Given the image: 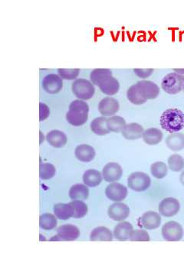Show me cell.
<instances>
[{
  "label": "cell",
  "instance_id": "1",
  "mask_svg": "<svg viewBox=\"0 0 184 275\" xmlns=\"http://www.w3.org/2000/svg\"><path fill=\"white\" fill-rule=\"evenodd\" d=\"M161 126L170 133H176L184 128V112L178 109H168L161 117Z\"/></svg>",
  "mask_w": 184,
  "mask_h": 275
},
{
  "label": "cell",
  "instance_id": "2",
  "mask_svg": "<svg viewBox=\"0 0 184 275\" xmlns=\"http://www.w3.org/2000/svg\"><path fill=\"white\" fill-rule=\"evenodd\" d=\"M89 106L87 103L77 100L71 102L66 114L68 123L74 127H81L89 119Z\"/></svg>",
  "mask_w": 184,
  "mask_h": 275
},
{
  "label": "cell",
  "instance_id": "3",
  "mask_svg": "<svg viewBox=\"0 0 184 275\" xmlns=\"http://www.w3.org/2000/svg\"><path fill=\"white\" fill-rule=\"evenodd\" d=\"M162 89L169 94L175 95L183 90L184 86V75L177 73H170L163 77L162 81Z\"/></svg>",
  "mask_w": 184,
  "mask_h": 275
},
{
  "label": "cell",
  "instance_id": "4",
  "mask_svg": "<svg viewBox=\"0 0 184 275\" xmlns=\"http://www.w3.org/2000/svg\"><path fill=\"white\" fill-rule=\"evenodd\" d=\"M73 93L79 100H87L94 96L95 89L92 81L85 79H78L74 81L71 86Z\"/></svg>",
  "mask_w": 184,
  "mask_h": 275
},
{
  "label": "cell",
  "instance_id": "5",
  "mask_svg": "<svg viewBox=\"0 0 184 275\" xmlns=\"http://www.w3.org/2000/svg\"><path fill=\"white\" fill-rule=\"evenodd\" d=\"M151 177L143 172H135L128 177V187L136 192L147 190L151 186Z\"/></svg>",
  "mask_w": 184,
  "mask_h": 275
},
{
  "label": "cell",
  "instance_id": "6",
  "mask_svg": "<svg viewBox=\"0 0 184 275\" xmlns=\"http://www.w3.org/2000/svg\"><path fill=\"white\" fill-rule=\"evenodd\" d=\"M162 235L165 240L168 242H177L184 236L182 226L175 221H170L165 223L162 228Z\"/></svg>",
  "mask_w": 184,
  "mask_h": 275
},
{
  "label": "cell",
  "instance_id": "7",
  "mask_svg": "<svg viewBox=\"0 0 184 275\" xmlns=\"http://www.w3.org/2000/svg\"><path fill=\"white\" fill-rule=\"evenodd\" d=\"M80 233L77 226L74 225H63L57 230V235L51 238V241H73L79 237Z\"/></svg>",
  "mask_w": 184,
  "mask_h": 275
},
{
  "label": "cell",
  "instance_id": "8",
  "mask_svg": "<svg viewBox=\"0 0 184 275\" xmlns=\"http://www.w3.org/2000/svg\"><path fill=\"white\" fill-rule=\"evenodd\" d=\"M181 209L180 203L177 199L173 197L163 199L160 203L158 211L165 217H172L178 213Z\"/></svg>",
  "mask_w": 184,
  "mask_h": 275
},
{
  "label": "cell",
  "instance_id": "9",
  "mask_svg": "<svg viewBox=\"0 0 184 275\" xmlns=\"http://www.w3.org/2000/svg\"><path fill=\"white\" fill-rule=\"evenodd\" d=\"M128 188L119 183H112L105 190L107 197L114 202L122 201L128 196Z\"/></svg>",
  "mask_w": 184,
  "mask_h": 275
},
{
  "label": "cell",
  "instance_id": "10",
  "mask_svg": "<svg viewBox=\"0 0 184 275\" xmlns=\"http://www.w3.org/2000/svg\"><path fill=\"white\" fill-rule=\"evenodd\" d=\"M136 85L142 97L146 100H154V99L157 98L159 95V86L152 81H138Z\"/></svg>",
  "mask_w": 184,
  "mask_h": 275
},
{
  "label": "cell",
  "instance_id": "11",
  "mask_svg": "<svg viewBox=\"0 0 184 275\" xmlns=\"http://www.w3.org/2000/svg\"><path fill=\"white\" fill-rule=\"evenodd\" d=\"M108 216L116 222H121L129 216L130 208L124 203L116 202L108 208Z\"/></svg>",
  "mask_w": 184,
  "mask_h": 275
},
{
  "label": "cell",
  "instance_id": "12",
  "mask_svg": "<svg viewBox=\"0 0 184 275\" xmlns=\"http://www.w3.org/2000/svg\"><path fill=\"white\" fill-rule=\"evenodd\" d=\"M122 174V168L119 164L115 162L107 164L102 170L103 178L107 182H116L121 178Z\"/></svg>",
  "mask_w": 184,
  "mask_h": 275
},
{
  "label": "cell",
  "instance_id": "13",
  "mask_svg": "<svg viewBox=\"0 0 184 275\" xmlns=\"http://www.w3.org/2000/svg\"><path fill=\"white\" fill-rule=\"evenodd\" d=\"M42 85L45 91L50 94H55L62 90L63 82L60 76L51 74L44 77Z\"/></svg>",
  "mask_w": 184,
  "mask_h": 275
},
{
  "label": "cell",
  "instance_id": "14",
  "mask_svg": "<svg viewBox=\"0 0 184 275\" xmlns=\"http://www.w3.org/2000/svg\"><path fill=\"white\" fill-rule=\"evenodd\" d=\"M120 105L118 101L112 97H105L98 106L100 113L104 116H112L118 112Z\"/></svg>",
  "mask_w": 184,
  "mask_h": 275
},
{
  "label": "cell",
  "instance_id": "15",
  "mask_svg": "<svg viewBox=\"0 0 184 275\" xmlns=\"http://www.w3.org/2000/svg\"><path fill=\"white\" fill-rule=\"evenodd\" d=\"M140 222H141L142 226L145 230H156L161 226V217L158 212L148 211L142 216Z\"/></svg>",
  "mask_w": 184,
  "mask_h": 275
},
{
  "label": "cell",
  "instance_id": "16",
  "mask_svg": "<svg viewBox=\"0 0 184 275\" xmlns=\"http://www.w3.org/2000/svg\"><path fill=\"white\" fill-rule=\"evenodd\" d=\"M74 154L78 161L88 163L95 157V150L89 145H80L75 148Z\"/></svg>",
  "mask_w": 184,
  "mask_h": 275
},
{
  "label": "cell",
  "instance_id": "17",
  "mask_svg": "<svg viewBox=\"0 0 184 275\" xmlns=\"http://www.w3.org/2000/svg\"><path fill=\"white\" fill-rule=\"evenodd\" d=\"M143 127L138 123H130L126 125L123 131H121L123 136L128 140H137L143 136Z\"/></svg>",
  "mask_w": 184,
  "mask_h": 275
},
{
  "label": "cell",
  "instance_id": "18",
  "mask_svg": "<svg viewBox=\"0 0 184 275\" xmlns=\"http://www.w3.org/2000/svg\"><path fill=\"white\" fill-rule=\"evenodd\" d=\"M99 88L101 92L108 96L116 94L120 89V84L115 77H108L100 83Z\"/></svg>",
  "mask_w": 184,
  "mask_h": 275
},
{
  "label": "cell",
  "instance_id": "19",
  "mask_svg": "<svg viewBox=\"0 0 184 275\" xmlns=\"http://www.w3.org/2000/svg\"><path fill=\"white\" fill-rule=\"evenodd\" d=\"M46 139L50 146L57 148L64 147L67 143V136L63 131L59 130H51L46 135Z\"/></svg>",
  "mask_w": 184,
  "mask_h": 275
},
{
  "label": "cell",
  "instance_id": "20",
  "mask_svg": "<svg viewBox=\"0 0 184 275\" xmlns=\"http://www.w3.org/2000/svg\"><path fill=\"white\" fill-rule=\"evenodd\" d=\"M54 213L55 216L62 220H67L73 217L74 214V209L71 203H57L54 206Z\"/></svg>",
  "mask_w": 184,
  "mask_h": 275
},
{
  "label": "cell",
  "instance_id": "21",
  "mask_svg": "<svg viewBox=\"0 0 184 275\" xmlns=\"http://www.w3.org/2000/svg\"><path fill=\"white\" fill-rule=\"evenodd\" d=\"M133 232V226L128 222H122L115 226L114 236L119 241H127L130 239L131 233Z\"/></svg>",
  "mask_w": 184,
  "mask_h": 275
},
{
  "label": "cell",
  "instance_id": "22",
  "mask_svg": "<svg viewBox=\"0 0 184 275\" xmlns=\"http://www.w3.org/2000/svg\"><path fill=\"white\" fill-rule=\"evenodd\" d=\"M163 135L161 130L157 128H150L143 132V142L149 146H156L163 139Z\"/></svg>",
  "mask_w": 184,
  "mask_h": 275
},
{
  "label": "cell",
  "instance_id": "23",
  "mask_svg": "<svg viewBox=\"0 0 184 275\" xmlns=\"http://www.w3.org/2000/svg\"><path fill=\"white\" fill-rule=\"evenodd\" d=\"M91 129L94 134L101 136L108 135L111 132L108 128V119L105 118V116L94 119L91 123Z\"/></svg>",
  "mask_w": 184,
  "mask_h": 275
},
{
  "label": "cell",
  "instance_id": "24",
  "mask_svg": "<svg viewBox=\"0 0 184 275\" xmlns=\"http://www.w3.org/2000/svg\"><path fill=\"white\" fill-rule=\"evenodd\" d=\"M166 144L171 151H181L184 148V134L179 132L170 134L166 138Z\"/></svg>",
  "mask_w": 184,
  "mask_h": 275
},
{
  "label": "cell",
  "instance_id": "25",
  "mask_svg": "<svg viewBox=\"0 0 184 275\" xmlns=\"http://www.w3.org/2000/svg\"><path fill=\"white\" fill-rule=\"evenodd\" d=\"M90 240L112 242L113 240V235L109 229L105 226H99L92 230L90 235Z\"/></svg>",
  "mask_w": 184,
  "mask_h": 275
},
{
  "label": "cell",
  "instance_id": "26",
  "mask_svg": "<svg viewBox=\"0 0 184 275\" xmlns=\"http://www.w3.org/2000/svg\"><path fill=\"white\" fill-rule=\"evenodd\" d=\"M83 181L85 185L90 188L98 186L102 181L101 172L94 169H90L84 173Z\"/></svg>",
  "mask_w": 184,
  "mask_h": 275
},
{
  "label": "cell",
  "instance_id": "27",
  "mask_svg": "<svg viewBox=\"0 0 184 275\" xmlns=\"http://www.w3.org/2000/svg\"><path fill=\"white\" fill-rule=\"evenodd\" d=\"M89 190L84 184H74L69 190V197L72 200H87Z\"/></svg>",
  "mask_w": 184,
  "mask_h": 275
},
{
  "label": "cell",
  "instance_id": "28",
  "mask_svg": "<svg viewBox=\"0 0 184 275\" xmlns=\"http://www.w3.org/2000/svg\"><path fill=\"white\" fill-rule=\"evenodd\" d=\"M57 219L51 213L42 214L39 217V226L44 230H52L56 227Z\"/></svg>",
  "mask_w": 184,
  "mask_h": 275
},
{
  "label": "cell",
  "instance_id": "29",
  "mask_svg": "<svg viewBox=\"0 0 184 275\" xmlns=\"http://www.w3.org/2000/svg\"><path fill=\"white\" fill-rule=\"evenodd\" d=\"M112 76V70L109 69L98 68L92 70L90 74L91 81L93 85L99 86L100 83L106 77Z\"/></svg>",
  "mask_w": 184,
  "mask_h": 275
},
{
  "label": "cell",
  "instance_id": "30",
  "mask_svg": "<svg viewBox=\"0 0 184 275\" xmlns=\"http://www.w3.org/2000/svg\"><path fill=\"white\" fill-rule=\"evenodd\" d=\"M125 119L121 116H115L108 119V128L112 132L119 133L122 131L126 126Z\"/></svg>",
  "mask_w": 184,
  "mask_h": 275
},
{
  "label": "cell",
  "instance_id": "31",
  "mask_svg": "<svg viewBox=\"0 0 184 275\" xmlns=\"http://www.w3.org/2000/svg\"><path fill=\"white\" fill-rule=\"evenodd\" d=\"M127 97L131 104H135V105H141V104H145L147 102V100L142 97L136 85H132L128 89Z\"/></svg>",
  "mask_w": 184,
  "mask_h": 275
},
{
  "label": "cell",
  "instance_id": "32",
  "mask_svg": "<svg viewBox=\"0 0 184 275\" xmlns=\"http://www.w3.org/2000/svg\"><path fill=\"white\" fill-rule=\"evenodd\" d=\"M151 174L157 179H163L167 175L168 169L166 164L162 161H158L151 167Z\"/></svg>",
  "mask_w": 184,
  "mask_h": 275
},
{
  "label": "cell",
  "instance_id": "33",
  "mask_svg": "<svg viewBox=\"0 0 184 275\" xmlns=\"http://www.w3.org/2000/svg\"><path fill=\"white\" fill-rule=\"evenodd\" d=\"M168 165L172 171H181L184 169V158L180 154H172L168 158Z\"/></svg>",
  "mask_w": 184,
  "mask_h": 275
},
{
  "label": "cell",
  "instance_id": "34",
  "mask_svg": "<svg viewBox=\"0 0 184 275\" xmlns=\"http://www.w3.org/2000/svg\"><path fill=\"white\" fill-rule=\"evenodd\" d=\"M56 169L53 165L49 163H41L39 167V177L43 180H49L55 175Z\"/></svg>",
  "mask_w": 184,
  "mask_h": 275
},
{
  "label": "cell",
  "instance_id": "35",
  "mask_svg": "<svg viewBox=\"0 0 184 275\" xmlns=\"http://www.w3.org/2000/svg\"><path fill=\"white\" fill-rule=\"evenodd\" d=\"M71 203L74 209V219H81L88 213V206L82 200H73Z\"/></svg>",
  "mask_w": 184,
  "mask_h": 275
},
{
  "label": "cell",
  "instance_id": "36",
  "mask_svg": "<svg viewBox=\"0 0 184 275\" xmlns=\"http://www.w3.org/2000/svg\"><path fill=\"white\" fill-rule=\"evenodd\" d=\"M130 240L133 242H149L151 238L146 230H133L131 233Z\"/></svg>",
  "mask_w": 184,
  "mask_h": 275
},
{
  "label": "cell",
  "instance_id": "37",
  "mask_svg": "<svg viewBox=\"0 0 184 275\" xmlns=\"http://www.w3.org/2000/svg\"><path fill=\"white\" fill-rule=\"evenodd\" d=\"M59 75L62 79L74 80L76 79L79 74V69H59Z\"/></svg>",
  "mask_w": 184,
  "mask_h": 275
},
{
  "label": "cell",
  "instance_id": "38",
  "mask_svg": "<svg viewBox=\"0 0 184 275\" xmlns=\"http://www.w3.org/2000/svg\"><path fill=\"white\" fill-rule=\"evenodd\" d=\"M50 109L48 106L43 103L39 104V121L43 122L49 116Z\"/></svg>",
  "mask_w": 184,
  "mask_h": 275
},
{
  "label": "cell",
  "instance_id": "39",
  "mask_svg": "<svg viewBox=\"0 0 184 275\" xmlns=\"http://www.w3.org/2000/svg\"><path fill=\"white\" fill-rule=\"evenodd\" d=\"M154 72V69H134V73L140 78L145 79Z\"/></svg>",
  "mask_w": 184,
  "mask_h": 275
},
{
  "label": "cell",
  "instance_id": "40",
  "mask_svg": "<svg viewBox=\"0 0 184 275\" xmlns=\"http://www.w3.org/2000/svg\"><path fill=\"white\" fill-rule=\"evenodd\" d=\"M176 73L177 74H181V75H184V69H174Z\"/></svg>",
  "mask_w": 184,
  "mask_h": 275
},
{
  "label": "cell",
  "instance_id": "41",
  "mask_svg": "<svg viewBox=\"0 0 184 275\" xmlns=\"http://www.w3.org/2000/svg\"><path fill=\"white\" fill-rule=\"evenodd\" d=\"M180 181H181V184L184 186V170L181 173V177H180Z\"/></svg>",
  "mask_w": 184,
  "mask_h": 275
},
{
  "label": "cell",
  "instance_id": "42",
  "mask_svg": "<svg viewBox=\"0 0 184 275\" xmlns=\"http://www.w3.org/2000/svg\"><path fill=\"white\" fill-rule=\"evenodd\" d=\"M183 90H184V88H183Z\"/></svg>",
  "mask_w": 184,
  "mask_h": 275
}]
</instances>
